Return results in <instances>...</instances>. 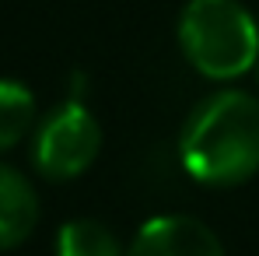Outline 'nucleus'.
<instances>
[{
	"label": "nucleus",
	"mask_w": 259,
	"mask_h": 256,
	"mask_svg": "<svg viewBox=\"0 0 259 256\" xmlns=\"http://www.w3.org/2000/svg\"><path fill=\"white\" fill-rule=\"evenodd\" d=\"M179 162L200 186H242L259 172V98L242 88H221L186 116Z\"/></svg>",
	"instance_id": "nucleus-1"
},
{
	"label": "nucleus",
	"mask_w": 259,
	"mask_h": 256,
	"mask_svg": "<svg viewBox=\"0 0 259 256\" xmlns=\"http://www.w3.org/2000/svg\"><path fill=\"white\" fill-rule=\"evenodd\" d=\"M32 130H35L32 88L14 81V78H0V155L18 148Z\"/></svg>",
	"instance_id": "nucleus-6"
},
{
	"label": "nucleus",
	"mask_w": 259,
	"mask_h": 256,
	"mask_svg": "<svg viewBox=\"0 0 259 256\" xmlns=\"http://www.w3.org/2000/svg\"><path fill=\"white\" fill-rule=\"evenodd\" d=\"M102 151V127L84 102L67 98L49 109L32 130V165L49 182L84 175Z\"/></svg>",
	"instance_id": "nucleus-3"
},
{
	"label": "nucleus",
	"mask_w": 259,
	"mask_h": 256,
	"mask_svg": "<svg viewBox=\"0 0 259 256\" xmlns=\"http://www.w3.org/2000/svg\"><path fill=\"white\" fill-rule=\"evenodd\" d=\"M175 39L207 81H238L259 63V21L242 0H186Z\"/></svg>",
	"instance_id": "nucleus-2"
},
{
	"label": "nucleus",
	"mask_w": 259,
	"mask_h": 256,
	"mask_svg": "<svg viewBox=\"0 0 259 256\" xmlns=\"http://www.w3.org/2000/svg\"><path fill=\"white\" fill-rule=\"evenodd\" d=\"M126 256H224V246L200 217L158 214L137 228Z\"/></svg>",
	"instance_id": "nucleus-4"
},
{
	"label": "nucleus",
	"mask_w": 259,
	"mask_h": 256,
	"mask_svg": "<svg viewBox=\"0 0 259 256\" xmlns=\"http://www.w3.org/2000/svg\"><path fill=\"white\" fill-rule=\"evenodd\" d=\"M56 256H126L109 225L95 217H74L56 232Z\"/></svg>",
	"instance_id": "nucleus-7"
},
{
	"label": "nucleus",
	"mask_w": 259,
	"mask_h": 256,
	"mask_svg": "<svg viewBox=\"0 0 259 256\" xmlns=\"http://www.w3.org/2000/svg\"><path fill=\"white\" fill-rule=\"evenodd\" d=\"M256 81H259V63H256Z\"/></svg>",
	"instance_id": "nucleus-8"
},
{
	"label": "nucleus",
	"mask_w": 259,
	"mask_h": 256,
	"mask_svg": "<svg viewBox=\"0 0 259 256\" xmlns=\"http://www.w3.org/2000/svg\"><path fill=\"white\" fill-rule=\"evenodd\" d=\"M39 221V193L32 179L0 162V253L18 249Z\"/></svg>",
	"instance_id": "nucleus-5"
}]
</instances>
